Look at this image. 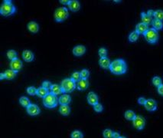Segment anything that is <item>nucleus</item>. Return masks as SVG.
<instances>
[{
  "mask_svg": "<svg viewBox=\"0 0 163 138\" xmlns=\"http://www.w3.org/2000/svg\"><path fill=\"white\" fill-rule=\"evenodd\" d=\"M110 71L116 75H124L127 71V65L124 59L118 58L111 62Z\"/></svg>",
  "mask_w": 163,
  "mask_h": 138,
  "instance_id": "obj_1",
  "label": "nucleus"
},
{
  "mask_svg": "<svg viewBox=\"0 0 163 138\" xmlns=\"http://www.w3.org/2000/svg\"><path fill=\"white\" fill-rule=\"evenodd\" d=\"M16 12V8L11 1H4L0 8V14L2 16L8 17L14 15Z\"/></svg>",
  "mask_w": 163,
  "mask_h": 138,
  "instance_id": "obj_2",
  "label": "nucleus"
},
{
  "mask_svg": "<svg viewBox=\"0 0 163 138\" xmlns=\"http://www.w3.org/2000/svg\"><path fill=\"white\" fill-rule=\"evenodd\" d=\"M60 87L62 89L63 94H69L73 92L77 87V83L73 81L71 77L65 78L60 83Z\"/></svg>",
  "mask_w": 163,
  "mask_h": 138,
  "instance_id": "obj_3",
  "label": "nucleus"
},
{
  "mask_svg": "<svg viewBox=\"0 0 163 138\" xmlns=\"http://www.w3.org/2000/svg\"><path fill=\"white\" fill-rule=\"evenodd\" d=\"M69 17L68 9L66 7H60L55 10L54 13V20L57 23H63Z\"/></svg>",
  "mask_w": 163,
  "mask_h": 138,
  "instance_id": "obj_4",
  "label": "nucleus"
},
{
  "mask_svg": "<svg viewBox=\"0 0 163 138\" xmlns=\"http://www.w3.org/2000/svg\"><path fill=\"white\" fill-rule=\"evenodd\" d=\"M59 102L58 97L53 94H51V92L45 98H43V104L47 108L52 109V108H56Z\"/></svg>",
  "mask_w": 163,
  "mask_h": 138,
  "instance_id": "obj_5",
  "label": "nucleus"
},
{
  "mask_svg": "<svg viewBox=\"0 0 163 138\" xmlns=\"http://www.w3.org/2000/svg\"><path fill=\"white\" fill-rule=\"evenodd\" d=\"M143 36H144L147 42L150 43V44H155V43H157L159 39L158 31L155 30L152 28L149 29V30L143 34Z\"/></svg>",
  "mask_w": 163,
  "mask_h": 138,
  "instance_id": "obj_6",
  "label": "nucleus"
},
{
  "mask_svg": "<svg viewBox=\"0 0 163 138\" xmlns=\"http://www.w3.org/2000/svg\"><path fill=\"white\" fill-rule=\"evenodd\" d=\"M133 127L138 130H142L145 126V119L141 115H136L133 120Z\"/></svg>",
  "mask_w": 163,
  "mask_h": 138,
  "instance_id": "obj_7",
  "label": "nucleus"
},
{
  "mask_svg": "<svg viewBox=\"0 0 163 138\" xmlns=\"http://www.w3.org/2000/svg\"><path fill=\"white\" fill-rule=\"evenodd\" d=\"M144 107H145V110H147L148 111H155L157 110L158 108L157 102L155 101L154 99L149 98V99L146 100V102H145Z\"/></svg>",
  "mask_w": 163,
  "mask_h": 138,
  "instance_id": "obj_8",
  "label": "nucleus"
},
{
  "mask_svg": "<svg viewBox=\"0 0 163 138\" xmlns=\"http://www.w3.org/2000/svg\"><path fill=\"white\" fill-rule=\"evenodd\" d=\"M26 111L28 115L30 116H37L40 114L41 110L37 104H31L26 108Z\"/></svg>",
  "mask_w": 163,
  "mask_h": 138,
  "instance_id": "obj_9",
  "label": "nucleus"
},
{
  "mask_svg": "<svg viewBox=\"0 0 163 138\" xmlns=\"http://www.w3.org/2000/svg\"><path fill=\"white\" fill-rule=\"evenodd\" d=\"M22 67H23V64L20 59L17 58L10 61V69L15 71L16 73H18V71H20Z\"/></svg>",
  "mask_w": 163,
  "mask_h": 138,
  "instance_id": "obj_10",
  "label": "nucleus"
},
{
  "mask_svg": "<svg viewBox=\"0 0 163 138\" xmlns=\"http://www.w3.org/2000/svg\"><path fill=\"white\" fill-rule=\"evenodd\" d=\"M86 51H87V49H86V47L84 45H79L75 46L73 49L72 52L73 55L77 56V57H81V56L84 55L85 53H86Z\"/></svg>",
  "mask_w": 163,
  "mask_h": 138,
  "instance_id": "obj_11",
  "label": "nucleus"
},
{
  "mask_svg": "<svg viewBox=\"0 0 163 138\" xmlns=\"http://www.w3.org/2000/svg\"><path fill=\"white\" fill-rule=\"evenodd\" d=\"M87 100L89 104L92 106H94L95 104L99 103V98L97 94L95 92H89L87 96Z\"/></svg>",
  "mask_w": 163,
  "mask_h": 138,
  "instance_id": "obj_12",
  "label": "nucleus"
},
{
  "mask_svg": "<svg viewBox=\"0 0 163 138\" xmlns=\"http://www.w3.org/2000/svg\"><path fill=\"white\" fill-rule=\"evenodd\" d=\"M67 6L69 9L74 12H78L81 9V3L77 0H70Z\"/></svg>",
  "mask_w": 163,
  "mask_h": 138,
  "instance_id": "obj_13",
  "label": "nucleus"
},
{
  "mask_svg": "<svg viewBox=\"0 0 163 138\" xmlns=\"http://www.w3.org/2000/svg\"><path fill=\"white\" fill-rule=\"evenodd\" d=\"M22 58L26 62H32V61H34V53L30 50H24L22 52Z\"/></svg>",
  "mask_w": 163,
  "mask_h": 138,
  "instance_id": "obj_14",
  "label": "nucleus"
},
{
  "mask_svg": "<svg viewBox=\"0 0 163 138\" xmlns=\"http://www.w3.org/2000/svg\"><path fill=\"white\" fill-rule=\"evenodd\" d=\"M58 102L60 105H69L71 102V97L68 94H63L58 98Z\"/></svg>",
  "mask_w": 163,
  "mask_h": 138,
  "instance_id": "obj_15",
  "label": "nucleus"
},
{
  "mask_svg": "<svg viewBox=\"0 0 163 138\" xmlns=\"http://www.w3.org/2000/svg\"><path fill=\"white\" fill-rule=\"evenodd\" d=\"M149 30V26L143 23H139L136 26V32L139 34H144Z\"/></svg>",
  "mask_w": 163,
  "mask_h": 138,
  "instance_id": "obj_16",
  "label": "nucleus"
},
{
  "mask_svg": "<svg viewBox=\"0 0 163 138\" xmlns=\"http://www.w3.org/2000/svg\"><path fill=\"white\" fill-rule=\"evenodd\" d=\"M27 28H28V31L30 32L33 33V34H36L39 31V25L37 23H35L34 21H32L30 23H28Z\"/></svg>",
  "mask_w": 163,
  "mask_h": 138,
  "instance_id": "obj_17",
  "label": "nucleus"
},
{
  "mask_svg": "<svg viewBox=\"0 0 163 138\" xmlns=\"http://www.w3.org/2000/svg\"><path fill=\"white\" fill-rule=\"evenodd\" d=\"M89 87V81L86 79H81L78 82H77V88L79 91H85Z\"/></svg>",
  "mask_w": 163,
  "mask_h": 138,
  "instance_id": "obj_18",
  "label": "nucleus"
},
{
  "mask_svg": "<svg viewBox=\"0 0 163 138\" xmlns=\"http://www.w3.org/2000/svg\"><path fill=\"white\" fill-rule=\"evenodd\" d=\"M99 65L103 69H110L111 65L110 60L107 57L100 58L99 60Z\"/></svg>",
  "mask_w": 163,
  "mask_h": 138,
  "instance_id": "obj_19",
  "label": "nucleus"
},
{
  "mask_svg": "<svg viewBox=\"0 0 163 138\" xmlns=\"http://www.w3.org/2000/svg\"><path fill=\"white\" fill-rule=\"evenodd\" d=\"M49 93H50V92H49V90L44 88V87H43L42 86H41V87H38V90H37L36 95L41 98H45Z\"/></svg>",
  "mask_w": 163,
  "mask_h": 138,
  "instance_id": "obj_20",
  "label": "nucleus"
},
{
  "mask_svg": "<svg viewBox=\"0 0 163 138\" xmlns=\"http://www.w3.org/2000/svg\"><path fill=\"white\" fill-rule=\"evenodd\" d=\"M141 20H142V23H144V24L147 25H149V24H152V18L150 16H149L148 15H147L146 12H141Z\"/></svg>",
  "mask_w": 163,
  "mask_h": 138,
  "instance_id": "obj_21",
  "label": "nucleus"
},
{
  "mask_svg": "<svg viewBox=\"0 0 163 138\" xmlns=\"http://www.w3.org/2000/svg\"><path fill=\"white\" fill-rule=\"evenodd\" d=\"M59 113L62 116H68L71 114V108L69 105H60L59 108Z\"/></svg>",
  "mask_w": 163,
  "mask_h": 138,
  "instance_id": "obj_22",
  "label": "nucleus"
},
{
  "mask_svg": "<svg viewBox=\"0 0 163 138\" xmlns=\"http://www.w3.org/2000/svg\"><path fill=\"white\" fill-rule=\"evenodd\" d=\"M152 29H154L156 31H160L163 29V23L162 21L158 20V19H153L152 23Z\"/></svg>",
  "mask_w": 163,
  "mask_h": 138,
  "instance_id": "obj_23",
  "label": "nucleus"
},
{
  "mask_svg": "<svg viewBox=\"0 0 163 138\" xmlns=\"http://www.w3.org/2000/svg\"><path fill=\"white\" fill-rule=\"evenodd\" d=\"M51 93L54 94V95H59V94H61L63 93L62 89H61V87L60 85L58 84H52L51 87Z\"/></svg>",
  "mask_w": 163,
  "mask_h": 138,
  "instance_id": "obj_24",
  "label": "nucleus"
},
{
  "mask_svg": "<svg viewBox=\"0 0 163 138\" xmlns=\"http://www.w3.org/2000/svg\"><path fill=\"white\" fill-rule=\"evenodd\" d=\"M5 75H6V79L7 80H12L14 79L15 77H16L17 73L15 71H14L12 69H8L4 72Z\"/></svg>",
  "mask_w": 163,
  "mask_h": 138,
  "instance_id": "obj_25",
  "label": "nucleus"
},
{
  "mask_svg": "<svg viewBox=\"0 0 163 138\" xmlns=\"http://www.w3.org/2000/svg\"><path fill=\"white\" fill-rule=\"evenodd\" d=\"M136 114L135 112L133 111L132 110H128L126 111L124 113V118H125L126 120H131L133 121L134 120V118H136Z\"/></svg>",
  "mask_w": 163,
  "mask_h": 138,
  "instance_id": "obj_26",
  "label": "nucleus"
},
{
  "mask_svg": "<svg viewBox=\"0 0 163 138\" xmlns=\"http://www.w3.org/2000/svg\"><path fill=\"white\" fill-rule=\"evenodd\" d=\"M19 104H20L22 106V107H24V108H27L28 107V106L30 105L31 104V101L30 100H29V98H27V97H25V96H22V97H21L20 98H19Z\"/></svg>",
  "mask_w": 163,
  "mask_h": 138,
  "instance_id": "obj_27",
  "label": "nucleus"
},
{
  "mask_svg": "<svg viewBox=\"0 0 163 138\" xmlns=\"http://www.w3.org/2000/svg\"><path fill=\"white\" fill-rule=\"evenodd\" d=\"M139 34L136 32V31H133L130 34H129V41L130 42H136L138 39H139Z\"/></svg>",
  "mask_w": 163,
  "mask_h": 138,
  "instance_id": "obj_28",
  "label": "nucleus"
},
{
  "mask_svg": "<svg viewBox=\"0 0 163 138\" xmlns=\"http://www.w3.org/2000/svg\"><path fill=\"white\" fill-rule=\"evenodd\" d=\"M6 55H7V57H8V58L9 59L10 61H13L15 59L18 58H17V52L15 51V50H12V49L8 50V51H7V53H6Z\"/></svg>",
  "mask_w": 163,
  "mask_h": 138,
  "instance_id": "obj_29",
  "label": "nucleus"
},
{
  "mask_svg": "<svg viewBox=\"0 0 163 138\" xmlns=\"http://www.w3.org/2000/svg\"><path fill=\"white\" fill-rule=\"evenodd\" d=\"M152 82L153 85L157 87L162 84V81L161 77L159 76H154L152 79Z\"/></svg>",
  "mask_w": 163,
  "mask_h": 138,
  "instance_id": "obj_30",
  "label": "nucleus"
},
{
  "mask_svg": "<svg viewBox=\"0 0 163 138\" xmlns=\"http://www.w3.org/2000/svg\"><path fill=\"white\" fill-rule=\"evenodd\" d=\"M154 18L155 19H158V20L163 21V10L161 9H157L155 11L154 13Z\"/></svg>",
  "mask_w": 163,
  "mask_h": 138,
  "instance_id": "obj_31",
  "label": "nucleus"
},
{
  "mask_svg": "<svg viewBox=\"0 0 163 138\" xmlns=\"http://www.w3.org/2000/svg\"><path fill=\"white\" fill-rule=\"evenodd\" d=\"M71 138H84V134L81 130H75L71 134Z\"/></svg>",
  "mask_w": 163,
  "mask_h": 138,
  "instance_id": "obj_32",
  "label": "nucleus"
},
{
  "mask_svg": "<svg viewBox=\"0 0 163 138\" xmlns=\"http://www.w3.org/2000/svg\"><path fill=\"white\" fill-rule=\"evenodd\" d=\"M71 79L73 80L75 82H78L81 79V72H78V71H74V73H72L71 77Z\"/></svg>",
  "mask_w": 163,
  "mask_h": 138,
  "instance_id": "obj_33",
  "label": "nucleus"
},
{
  "mask_svg": "<svg viewBox=\"0 0 163 138\" xmlns=\"http://www.w3.org/2000/svg\"><path fill=\"white\" fill-rule=\"evenodd\" d=\"M37 90H38V88H36V87H34V86H30V87H27L26 92L27 94H29V95L34 96L37 94Z\"/></svg>",
  "mask_w": 163,
  "mask_h": 138,
  "instance_id": "obj_34",
  "label": "nucleus"
},
{
  "mask_svg": "<svg viewBox=\"0 0 163 138\" xmlns=\"http://www.w3.org/2000/svg\"><path fill=\"white\" fill-rule=\"evenodd\" d=\"M113 131L110 129H105L103 131V138H113Z\"/></svg>",
  "mask_w": 163,
  "mask_h": 138,
  "instance_id": "obj_35",
  "label": "nucleus"
},
{
  "mask_svg": "<svg viewBox=\"0 0 163 138\" xmlns=\"http://www.w3.org/2000/svg\"><path fill=\"white\" fill-rule=\"evenodd\" d=\"M81 79L87 80V78H88L89 76H90V71L86 68L82 69L81 71Z\"/></svg>",
  "mask_w": 163,
  "mask_h": 138,
  "instance_id": "obj_36",
  "label": "nucleus"
},
{
  "mask_svg": "<svg viewBox=\"0 0 163 138\" xmlns=\"http://www.w3.org/2000/svg\"><path fill=\"white\" fill-rule=\"evenodd\" d=\"M107 54H108V51H107V49H105V48L102 47V48H100V49H99L98 55L100 58L107 57Z\"/></svg>",
  "mask_w": 163,
  "mask_h": 138,
  "instance_id": "obj_37",
  "label": "nucleus"
},
{
  "mask_svg": "<svg viewBox=\"0 0 163 138\" xmlns=\"http://www.w3.org/2000/svg\"><path fill=\"white\" fill-rule=\"evenodd\" d=\"M93 110H94V111L97 112V113H101V112H103V106L101 104L98 103L93 106Z\"/></svg>",
  "mask_w": 163,
  "mask_h": 138,
  "instance_id": "obj_38",
  "label": "nucleus"
},
{
  "mask_svg": "<svg viewBox=\"0 0 163 138\" xmlns=\"http://www.w3.org/2000/svg\"><path fill=\"white\" fill-rule=\"evenodd\" d=\"M41 86H42L43 87H44V88H46V89L50 90L51 87V86H52V84L49 81H44L42 82V84H41Z\"/></svg>",
  "mask_w": 163,
  "mask_h": 138,
  "instance_id": "obj_39",
  "label": "nucleus"
},
{
  "mask_svg": "<svg viewBox=\"0 0 163 138\" xmlns=\"http://www.w3.org/2000/svg\"><path fill=\"white\" fill-rule=\"evenodd\" d=\"M146 100L147 99H145L144 97H140V98H138V104H140V105H145Z\"/></svg>",
  "mask_w": 163,
  "mask_h": 138,
  "instance_id": "obj_40",
  "label": "nucleus"
},
{
  "mask_svg": "<svg viewBox=\"0 0 163 138\" xmlns=\"http://www.w3.org/2000/svg\"><path fill=\"white\" fill-rule=\"evenodd\" d=\"M157 92L159 93V94H160L161 96H163V84L162 85L157 87Z\"/></svg>",
  "mask_w": 163,
  "mask_h": 138,
  "instance_id": "obj_41",
  "label": "nucleus"
},
{
  "mask_svg": "<svg viewBox=\"0 0 163 138\" xmlns=\"http://www.w3.org/2000/svg\"><path fill=\"white\" fill-rule=\"evenodd\" d=\"M146 13H147V15H149V16H150V17H152H152L154 16V13H155V11L152 10V9H149V10L147 11Z\"/></svg>",
  "mask_w": 163,
  "mask_h": 138,
  "instance_id": "obj_42",
  "label": "nucleus"
},
{
  "mask_svg": "<svg viewBox=\"0 0 163 138\" xmlns=\"http://www.w3.org/2000/svg\"><path fill=\"white\" fill-rule=\"evenodd\" d=\"M120 137L121 135L119 132H113V138H119Z\"/></svg>",
  "mask_w": 163,
  "mask_h": 138,
  "instance_id": "obj_43",
  "label": "nucleus"
},
{
  "mask_svg": "<svg viewBox=\"0 0 163 138\" xmlns=\"http://www.w3.org/2000/svg\"><path fill=\"white\" fill-rule=\"evenodd\" d=\"M59 2H60V3H61V4L63 5H68L70 0H60Z\"/></svg>",
  "mask_w": 163,
  "mask_h": 138,
  "instance_id": "obj_44",
  "label": "nucleus"
},
{
  "mask_svg": "<svg viewBox=\"0 0 163 138\" xmlns=\"http://www.w3.org/2000/svg\"><path fill=\"white\" fill-rule=\"evenodd\" d=\"M6 79V75H5V73H1L0 74V80L2 81V80H4Z\"/></svg>",
  "mask_w": 163,
  "mask_h": 138,
  "instance_id": "obj_45",
  "label": "nucleus"
},
{
  "mask_svg": "<svg viewBox=\"0 0 163 138\" xmlns=\"http://www.w3.org/2000/svg\"><path fill=\"white\" fill-rule=\"evenodd\" d=\"M119 138H127V137H124V136H121Z\"/></svg>",
  "mask_w": 163,
  "mask_h": 138,
  "instance_id": "obj_46",
  "label": "nucleus"
},
{
  "mask_svg": "<svg viewBox=\"0 0 163 138\" xmlns=\"http://www.w3.org/2000/svg\"><path fill=\"white\" fill-rule=\"evenodd\" d=\"M114 2H120V1H113Z\"/></svg>",
  "mask_w": 163,
  "mask_h": 138,
  "instance_id": "obj_47",
  "label": "nucleus"
}]
</instances>
